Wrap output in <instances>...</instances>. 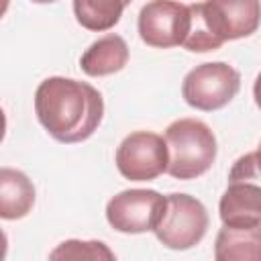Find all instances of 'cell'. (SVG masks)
Segmentation results:
<instances>
[{"label": "cell", "instance_id": "5bb4252c", "mask_svg": "<svg viewBox=\"0 0 261 261\" xmlns=\"http://www.w3.org/2000/svg\"><path fill=\"white\" fill-rule=\"evenodd\" d=\"M49 261H116V257L102 241L67 239L49 253Z\"/></svg>", "mask_w": 261, "mask_h": 261}, {"label": "cell", "instance_id": "ba28073f", "mask_svg": "<svg viewBox=\"0 0 261 261\" xmlns=\"http://www.w3.org/2000/svg\"><path fill=\"white\" fill-rule=\"evenodd\" d=\"M139 37L143 43L155 49H169L184 45V39L190 29V10L188 4L155 0L147 2L139 12Z\"/></svg>", "mask_w": 261, "mask_h": 261}, {"label": "cell", "instance_id": "30bf717a", "mask_svg": "<svg viewBox=\"0 0 261 261\" xmlns=\"http://www.w3.org/2000/svg\"><path fill=\"white\" fill-rule=\"evenodd\" d=\"M128 63V45L120 35L108 33L94 41L82 55V71L92 77H102L120 71Z\"/></svg>", "mask_w": 261, "mask_h": 261}, {"label": "cell", "instance_id": "7c38bea8", "mask_svg": "<svg viewBox=\"0 0 261 261\" xmlns=\"http://www.w3.org/2000/svg\"><path fill=\"white\" fill-rule=\"evenodd\" d=\"M214 261H261V226L243 230L222 226L214 243Z\"/></svg>", "mask_w": 261, "mask_h": 261}, {"label": "cell", "instance_id": "5b68a950", "mask_svg": "<svg viewBox=\"0 0 261 261\" xmlns=\"http://www.w3.org/2000/svg\"><path fill=\"white\" fill-rule=\"evenodd\" d=\"M241 88V73L224 63V61H210L196 65L181 84V96L186 104L196 110L212 112L226 106Z\"/></svg>", "mask_w": 261, "mask_h": 261}, {"label": "cell", "instance_id": "6da1fadb", "mask_svg": "<svg viewBox=\"0 0 261 261\" xmlns=\"http://www.w3.org/2000/svg\"><path fill=\"white\" fill-rule=\"evenodd\" d=\"M35 112L55 141L82 143L98 130L104 116V100L88 82L53 75L39 84Z\"/></svg>", "mask_w": 261, "mask_h": 261}, {"label": "cell", "instance_id": "3957f363", "mask_svg": "<svg viewBox=\"0 0 261 261\" xmlns=\"http://www.w3.org/2000/svg\"><path fill=\"white\" fill-rule=\"evenodd\" d=\"M167 173L175 179H194L206 173L216 159V137L198 118H179L165 128Z\"/></svg>", "mask_w": 261, "mask_h": 261}, {"label": "cell", "instance_id": "9a60e30c", "mask_svg": "<svg viewBox=\"0 0 261 261\" xmlns=\"http://www.w3.org/2000/svg\"><path fill=\"white\" fill-rule=\"evenodd\" d=\"M257 179H259L257 151H251V153L243 155L241 159H237V163L232 165V169L228 173V184H237V181H253V184H257Z\"/></svg>", "mask_w": 261, "mask_h": 261}, {"label": "cell", "instance_id": "8992f818", "mask_svg": "<svg viewBox=\"0 0 261 261\" xmlns=\"http://www.w3.org/2000/svg\"><path fill=\"white\" fill-rule=\"evenodd\" d=\"M165 212V196L155 190H124L106 204L108 224L126 234L155 230Z\"/></svg>", "mask_w": 261, "mask_h": 261}, {"label": "cell", "instance_id": "277c9868", "mask_svg": "<svg viewBox=\"0 0 261 261\" xmlns=\"http://www.w3.org/2000/svg\"><path fill=\"white\" fill-rule=\"evenodd\" d=\"M208 224V212L198 198L188 194H169L165 196L163 218L153 232L163 247L186 251L204 239Z\"/></svg>", "mask_w": 261, "mask_h": 261}, {"label": "cell", "instance_id": "8fae6325", "mask_svg": "<svg viewBox=\"0 0 261 261\" xmlns=\"http://www.w3.org/2000/svg\"><path fill=\"white\" fill-rule=\"evenodd\" d=\"M35 186L18 169L0 167V218L18 220L33 210Z\"/></svg>", "mask_w": 261, "mask_h": 261}, {"label": "cell", "instance_id": "e0dca14e", "mask_svg": "<svg viewBox=\"0 0 261 261\" xmlns=\"http://www.w3.org/2000/svg\"><path fill=\"white\" fill-rule=\"evenodd\" d=\"M4 133H6V114H4V110L0 108V143H2V139H4Z\"/></svg>", "mask_w": 261, "mask_h": 261}, {"label": "cell", "instance_id": "7a4b0ae2", "mask_svg": "<svg viewBox=\"0 0 261 261\" xmlns=\"http://www.w3.org/2000/svg\"><path fill=\"white\" fill-rule=\"evenodd\" d=\"M190 29L184 47L194 53L214 51L226 41L249 37L259 27L257 0H210L188 4Z\"/></svg>", "mask_w": 261, "mask_h": 261}, {"label": "cell", "instance_id": "2e32d148", "mask_svg": "<svg viewBox=\"0 0 261 261\" xmlns=\"http://www.w3.org/2000/svg\"><path fill=\"white\" fill-rule=\"evenodd\" d=\"M6 251H8V239H6L4 230L0 228V261L6 259Z\"/></svg>", "mask_w": 261, "mask_h": 261}, {"label": "cell", "instance_id": "ac0fdd59", "mask_svg": "<svg viewBox=\"0 0 261 261\" xmlns=\"http://www.w3.org/2000/svg\"><path fill=\"white\" fill-rule=\"evenodd\" d=\"M8 10V2L6 0H0V18H2V14Z\"/></svg>", "mask_w": 261, "mask_h": 261}, {"label": "cell", "instance_id": "52a82bcc", "mask_svg": "<svg viewBox=\"0 0 261 261\" xmlns=\"http://www.w3.org/2000/svg\"><path fill=\"white\" fill-rule=\"evenodd\" d=\"M116 167L130 181H151L167 169V147L161 135L137 130L116 149Z\"/></svg>", "mask_w": 261, "mask_h": 261}, {"label": "cell", "instance_id": "9c48e42d", "mask_svg": "<svg viewBox=\"0 0 261 261\" xmlns=\"http://www.w3.org/2000/svg\"><path fill=\"white\" fill-rule=\"evenodd\" d=\"M220 220L226 228L261 226V186L253 181L228 184L218 204Z\"/></svg>", "mask_w": 261, "mask_h": 261}, {"label": "cell", "instance_id": "4fadbf2b", "mask_svg": "<svg viewBox=\"0 0 261 261\" xmlns=\"http://www.w3.org/2000/svg\"><path fill=\"white\" fill-rule=\"evenodd\" d=\"M124 10V2H114V0H75L73 2V12L75 20L88 29V31H108L112 29Z\"/></svg>", "mask_w": 261, "mask_h": 261}]
</instances>
